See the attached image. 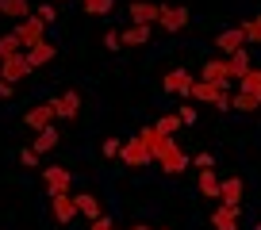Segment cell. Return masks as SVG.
Here are the masks:
<instances>
[{"label": "cell", "instance_id": "74e56055", "mask_svg": "<svg viewBox=\"0 0 261 230\" xmlns=\"http://www.w3.org/2000/svg\"><path fill=\"white\" fill-rule=\"evenodd\" d=\"M12 92H16V89H12L8 81H0V100H12Z\"/></svg>", "mask_w": 261, "mask_h": 230}, {"label": "cell", "instance_id": "ba28073f", "mask_svg": "<svg viewBox=\"0 0 261 230\" xmlns=\"http://www.w3.org/2000/svg\"><path fill=\"white\" fill-rule=\"evenodd\" d=\"M31 73L35 69H31V62H27V54H12V58L0 62V81H8V84L23 81V77H31Z\"/></svg>", "mask_w": 261, "mask_h": 230}, {"label": "cell", "instance_id": "52a82bcc", "mask_svg": "<svg viewBox=\"0 0 261 230\" xmlns=\"http://www.w3.org/2000/svg\"><path fill=\"white\" fill-rule=\"evenodd\" d=\"M139 138L146 142V150H150V157H154V161H162L169 150H177V138H169V134H158L154 127H142Z\"/></svg>", "mask_w": 261, "mask_h": 230}, {"label": "cell", "instance_id": "3957f363", "mask_svg": "<svg viewBox=\"0 0 261 230\" xmlns=\"http://www.w3.org/2000/svg\"><path fill=\"white\" fill-rule=\"evenodd\" d=\"M119 157H123V165L127 169H146V165H154V157H150V150H146V142L135 134V138H127L119 146Z\"/></svg>", "mask_w": 261, "mask_h": 230}, {"label": "cell", "instance_id": "ffe728a7", "mask_svg": "<svg viewBox=\"0 0 261 230\" xmlns=\"http://www.w3.org/2000/svg\"><path fill=\"white\" fill-rule=\"evenodd\" d=\"M119 42H123V46H146V42H150V27L127 23V27L119 31Z\"/></svg>", "mask_w": 261, "mask_h": 230}, {"label": "cell", "instance_id": "60d3db41", "mask_svg": "<svg viewBox=\"0 0 261 230\" xmlns=\"http://www.w3.org/2000/svg\"><path fill=\"white\" fill-rule=\"evenodd\" d=\"M58 4H65V0H58Z\"/></svg>", "mask_w": 261, "mask_h": 230}, {"label": "cell", "instance_id": "4dcf8cb0", "mask_svg": "<svg viewBox=\"0 0 261 230\" xmlns=\"http://www.w3.org/2000/svg\"><path fill=\"white\" fill-rule=\"evenodd\" d=\"M180 123H185V127H196V119H200V111H196V107H180Z\"/></svg>", "mask_w": 261, "mask_h": 230}, {"label": "cell", "instance_id": "9c48e42d", "mask_svg": "<svg viewBox=\"0 0 261 230\" xmlns=\"http://www.w3.org/2000/svg\"><path fill=\"white\" fill-rule=\"evenodd\" d=\"M50 107H54V119H77V115H81V92L65 89L62 96L50 100Z\"/></svg>", "mask_w": 261, "mask_h": 230}, {"label": "cell", "instance_id": "8d00e7d4", "mask_svg": "<svg viewBox=\"0 0 261 230\" xmlns=\"http://www.w3.org/2000/svg\"><path fill=\"white\" fill-rule=\"evenodd\" d=\"M212 165H215L212 154H196V169H212Z\"/></svg>", "mask_w": 261, "mask_h": 230}, {"label": "cell", "instance_id": "7a4b0ae2", "mask_svg": "<svg viewBox=\"0 0 261 230\" xmlns=\"http://www.w3.org/2000/svg\"><path fill=\"white\" fill-rule=\"evenodd\" d=\"M188 23H192V12H188L185 4H162V19H158V27H162L165 35H180Z\"/></svg>", "mask_w": 261, "mask_h": 230}, {"label": "cell", "instance_id": "4316f807", "mask_svg": "<svg viewBox=\"0 0 261 230\" xmlns=\"http://www.w3.org/2000/svg\"><path fill=\"white\" fill-rule=\"evenodd\" d=\"M58 146V131H54V127H46V131H39V138H35V154H50V150H54Z\"/></svg>", "mask_w": 261, "mask_h": 230}, {"label": "cell", "instance_id": "5b68a950", "mask_svg": "<svg viewBox=\"0 0 261 230\" xmlns=\"http://www.w3.org/2000/svg\"><path fill=\"white\" fill-rule=\"evenodd\" d=\"M12 35L19 39V46H23V50H31V46H39V42L46 39V23H42V19L31 12L23 23H16V31H12Z\"/></svg>", "mask_w": 261, "mask_h": 230}, {"label": "cell", "instance_id": "30bf717a", "mask_svg": "<svg viewBox=\"0 0 261 230\" xmlns=\"http://www.w3.org/2000/svg\"><path fill=\"white\" fill-rule=\"evenodd\" d=\"M50 215H54V222H62V226H69V222L77 219V199L65 192V196H50Z\"/></svg>", "mask_w": 261, "mask_h": 230}, {"label": "cell", "instance_id": "ac0fdd59", "mask_svg": "<svg viewBox=\"0 0 261 230\" xmlns=\"http://www.w3.org/2000/svg\"><path fill=\"white\" fill-rule=\"evenodd\" d=\"M158 165H162V172H169V177H180V172L188 169V154L177 146V150H169V154H165Z\"/></svg>", "mask_w": 261, "mask_h": 230}, {"label": "cell", "instance_id": "e575fe53", "mask_svg": "<svg viewBox=\"0 0 261 230\" xmlns=\"http://www.w3.org/2000/svg\"><path fill=\"white\" fill-rule=\"evenodd\" d=\"M119 146H123V142L108 138V142H104V157H119Z\"/></svg>", "mask_w": 261, "mask_h": 230}, {"label": "cell", "instance_id": "cb8c5ba5", "mask_svg": "<svg viewBox=\"0 0 261 230\" xmlns=\"http://www.w3.org/2000/svg\"><path fill=\"white\" fill-rule=\"evenodd\" d=\"M77 211H81V215H89V219H100V199L96 196H92V192H77Z\"/></svg>", "mask_w": 261, "mask_h": 230}, {"label": "cell", "instance_id": "d6986e66", "mask_svg": "<svg viewBox=\"0 0 261 230\" xmlns=\"http://www.w3.org/2000/svg\"><path fill=\"white\" fill-rule=\"evenodd\" d=\"M227 69H230V81H242V77L253 69V62H250V54H246V46L238 50V54L227 58Z\"/></svg>", "mask_w": 261, "mask_h": 230}, {"label": "cell", "instance_id": "6da1fadb", "mask_svg": "<svg viewBox=\"0 0 261 230\" xmlns=\"http://www.w3.org/2000/svg\"><path fill=\"white\" fill-rule=\"evenodd\" d=\"M192 100H200V104H215L219 111H230V92L223 89V84H207V81H192V92H188Z\"/></svg>", "mask_w": 261, "mask_h": 230}, {"label": "cell", "instance_id": "44dd1931", "mask_svg": "<svg viewBox=\"0 0 261 230\" xmlns=\"http://www.w3.org/2000/svg\"><path fill=\"white\" fill-rule=\"evenodd\" d=\"M0 16L16 19V23H23L27 16H31V4L27 0H0Z\"/></svg>", "mask_w": 261, "mask_h": 230}, {"label": "cell", "instance_id": "5bb4252c", "mask_svg": "<svg viewBox=\"0 0 261 230\" xmlns=\"http://www.w3.org/2000/svg\"><path fill=\"white\" fill-rule=\"evenodd\" d=\"M23 123L31 127L35 134L46 131V127H54V107H50V100H46V104H39V107H31V111L23 115Z\"/></svg>", "mask_w": 261, "mask_h": 230}, {"label": "cell", "instance_id": "9a60e30c", "mask_svg": "<svg viewBox=\"0 0 261 230\" xmlns=\"http://www.w3.org/2000/svg\"><path fill=\"white\" fill-rule=\"evenodd\" d=\"M27 54V62H31V69H42V66H50V62H54L58 58V46L50 39H42L39 46H31V50H23Z\"/></svg>", "mask_w": 261, "mask_h": 230}, {"label": "cell", "instance_id": "603a6c76", "mask_svg": "<svg viewBox=\"0 0 261 230\" xmlns=\"http://www.w3.org/2000/svg\"><path fill=\"white\" fill-rule=\"evenodd\" d=\"M230 107H234V111L253 115V111H261V96H250V92H234V96H230Z\"/></svg>", "mask_w": 261, "mask_h": 230}, {"label": "cell", "instance_id": "7402d4cb", "mask_svg": "<svg viewBox=\"0 0 261 230\" xmlns=\"http://www.w3.org/2000/svg\"><path fill=\"white\" fill-rule=\"evenodd\" d=\"M219 172L215 169H200V192H204L207 199H219Z\"/></svg>", "mask_w": 261, "mask_h": 230}, {"label": "cell", "instance_id": "d590c367", "mask_svg": "<svg viewBox=\"0 0 261 230\" xmlns=\"http://www.w3.org/2000/svg\"><path fill=\"white\" fill-rule=\"evenodd\" d=\"M89 230H115V226H112V219H108V215H100V219H92Z\"/></svg>", "mask_w": 261, "mask_h": 230}, {"label": "cell", "instance_id": "8fae6325", "mask_svg": "<svg viewBox=\"0 0 261 230\" xmlns=\"http://www.w3.org/2000/svg\"><path fill=\"white\" fill-rule=\"evenodd\" d=\"M242 46H246V35H242V27H227V31H219V35H215V50H219V58L238 54Z\"/></svg>", "mask_w": 261, "mask_h": 230}, {"label": "cell", "instance_id": "2e32d148", "mask_svg": "<svg viewBox=\"0 0 261 230\" xmlns=\"http://www.w3.org/2000/svg\"><path fill=\"white\" fill-rule=\"evenodd\" d=\"M238 215H242V207L219 204V207L212 211V226H215V230H238Z\"/></svg>", "mask_w": 261, "mask_h": 230}, {"label": "cell", "instance_id": "d4e9b609", "mask_svg": "<svg viewBox=\"0 0 261 230\" xmlns=\"http://www.w3.org/2000/svg\"><path fill=\"white\" fill-rule=\"evenodd\" d=\"M238 92H250V96H261V66H253L250 73L238 81Z\"/></svg>", "mask_w": 261, "mask_h": 230}, {"label": "cell", "instance_id": "1f68e13d", "mask_svg": "<svg viewBox=\"0 0 261 230\" xmlns=\"http://www.w3.org/2000/svg\"><path fill=\"white\" fill-rule=\"evenodd\" d=\"M35 16H39V19H42V23H46V27H50V23H54V19H58V12H54V4H42V8H39V12H35Z\"/></svg>", "mask_w": 261, "mask_h": 230}, {"label": "cell", "instance_id": "277c9868", "mask_svg": "<svg viewBox=\"0 0 261 230\" xmlns=\"http://www.w3.org/2000/svg\"><path fill=\"white\" fill-rule=\"evenodd\" d=\"M42 184H46V196H65V192L73 188V172L65 169V165H46L42 169Z\"/></svg>", "mask_w": 261, "mask_h": 230}, {"label": "cell", "instance_id": "836d02e7", "mask_svg": "<svg viewBox=\"0 0 261 230\" xmlns=\"http://www.w3.org/2000/svg\"><path fill=\"white\" fill-rule=\"evenodd\" d=\"M19 161H23V165H31V169H35V165H39V154H35V150H19Z\"/></svg>", "mask_w": 261, "mask_h": 230}, {"label": "cell", "instance_id": "7c38bea8", "mask_svg": "<svg viewBox=\"0 0 261 230\" xmlns=\"http://www.w3.org/2000/svg\"><path fill=\"white\" fill-rule=\"evenodd\" d=\"M162 89L165 92H173V96H188V92H192V73H188V69H169V73L162 77Z\"/></svg>", "mask_w": 261, "mask_h": 230}, {"label": "cell", "instance_id": "e0dca14e", "mask_svg": "<svg viewBox=\"0 0 261 230\" xmlns=\"http://www.w3.org/2000/svg\"><path fill=\"white\" fill-rule=\"evenodd\" d=\"M242 192H246L242 177H227V181L219 184V204H230V207H242Z\"/></svg>", "mask_w": 261, "mask_h": 230}, {"label": "cell", "instance_id": "f546056e", "mask_svg": "<svg viewBox=\"0 0 261 230\" xmlns=\"http://www.w3.org/2000/svg\"><path fill=\"white\" fill-rule=\"evenodd\" d=\"M12 54H23L19 39H16V35H0V62H4V58H12Z\"/></svg>", "mask_w": 261, "mask_h": 230}, {"label": "cell", "instance_id": "8992f818", "mask_svg": "<svg viewBox=\"0 0 261 230\" xmlns=\"http://www.w3.org/2000/svg\"><path fill=\"white\" fill-rule=\"evenodd\" d=\"M127 16H130L135 27H158V19H162V4H154V0H130Z\"/></svg>", "mask_w": 261, "mask_h": 230}, {"label": "cell", "instance_id": "d6a6232c", "mask_svg": "<svg viewBox=\"0 0 261 230\" xmlns=\"http://www.w3.org/2000/svg\"><path fill=\"white\" fill-rule=\"evenodd\" d=\"M104 46H108V50H123V42H119V31H108V35H104Z\"/></svg>", "mask_w": 261, "mask_h": 230}, {"label": "cell", "instance_id": "484cf974", "mask_svg": "<svg viewBox=\"0 0 261 230\" xmlns=\"http://www.w3.org/2000/svg\"><path fill=\"white\" fill-rule=\"evenodd\" d=\"M180 127H185V123H180V115H177V111H169V115H162V119L154 123V131H158V134H169V138H173Z\"/></svg>", "mask_w": 261, "mask_h": 230}, {"label": "cell", "instance_id": "83f0119b", "mask_svg": "<svg viewBox=\"0 0 261 230\" xmlns=\"http://www.w3.org/2000/svg\"><path fill=\"white\" fill-rule=\"evenodd\" d=\"M85 16H108V12L115 8V0H81Z\"/></svg>", "mask_w": 261, "mask_h": 230}, {"label": "cell", "instance_id": "4fadbf2b", "mask_svg": "<svg viewBox=\"0 0 261 230\" xmlns=\"http://www.w3.org/2000/svg\"><path fill=\"white\" fill-rule=\"evenodd\" d=\"M200 81H207V84H223V89H227V84H230L227 58H212V62H204V69H200Z\"/></svg>", "mask_w": 261, "mask_h": 230}, {"label": "cell", "instance_id": "ab89813d", "mask_svg": "<svg viewBox=\"0 0 261 230\" xmlns=\"http://www.w3.org/2000/svg\"><path fill=\"white\" fill-rule=\"evenodd\" d=\"M253 230H261V222H257V226H253Z\"/></svg>", "mask_w": 261, "mask_h": 230}, {"label": "cell", "instance_id": "f1b7e54d", "mask_svg": "<svg viewBox=\"0 0 261 230\" xmlns=\"http://www.w3.org/2000/svg\"><path fill=\"white\" fill-rule=\"evenodd\" d=\"M242 27V35H246V42H253V46H261V16H253V19H246V23H238Z\"/></svg>", "mask_w": 261, "mask_h": 230}, {"label": "cell", "instance_id": "f35d334b", "mask_svg": "<svg viewBox=\"0 0 261 230\" xmlns=\"http://www.w3.org/2000/svg\"><path fill=\"white\" fill-rule=\"evenodd\" d=\"M130 230H154V226H146V222H139V226H130Z\"/></svg>", "mask_w": 261, "mask_h": 230}]
</instances>
